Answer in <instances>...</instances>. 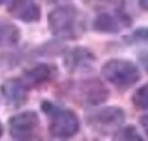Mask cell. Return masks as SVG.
Here are the masks:
<instances>
[{
    "mask_svg": "<svg viewBox=\"0 0 148 141\" xmlns=\"http://www.w3.org/2000/svg\"><path fill=\"white\" fill-rule=\"evenodd\" d=\"M103 79L120 90H126L140 80L139 68L129 60L112 59L102 67Z\"/></svg>",
    "mask_w": 148,
    "mask_h": 141,
    "instance_id": "3",
    "label": "cell"
},
{
    "mask_svg": "<svg viewBox=\"0 0 148 141\" xmlns=\"http://www.w3.org/2000/svg\"><path fill=\"white\" fill-rule=\"evenodd\" d=\"M42 111L49 117V133L54 138H71L79 132L80 122L71 110L61 109L52 102H42Z\"/></svg>",
    "mask_w": 148,
    "mask_h": 141,
    "instance_id": "2",
    "label": "cell"
},
{
    "mask_svg": "<svg viewBox=\"0 0 148 141\" xmlns=\"http://www.w3.org/2000/svg\"><path fill=\"white\" fill-rule=\"evenodd\" d=\"M0 90L7 102L15 107L25 105L29 98V88L23 84L21 79H10L1 84Z\"/></svg>",
    "mask_w": 148,
    "mask_h": 141,
    "instance_id": "11",
    "label": "cell"
},
{
    "mask_svg": "<svg viewBox=\"0 0 148 141\" xmlns=\"http://www.w3.org/2000/svg\"><path fill=\"white\" fill-rule=\"evenodd\" d=\"M133 41L136 42H148V27H141L132 34Z\"/></svg>",
    "mask_w": 148,
    "mask_h": 141,
    "instance_id": "15",
    "label": "cell"
},
{
    "mask_svg": "<svg viewBox=\"0 0 148 141\" xmlns=\"http://www.w3.org/2000/svg\"><path fill=\"white\" fill-rule=\"evenodd\" d=\"M57 75V68L52 64H38L32 69H27L26 72L22 75V83L30 90L36 88L42 84L52 82Z\"/></svg>",
    "mask_w": 148,
    "mask_h": 141,
    "instance_id": "6",
    "label": "cell"
},
{
    "mask_svg": "<svg viewBox=\"0 0 148 141\" xmlns=\"http://www.w3.org/2000/svg\"><path fill=\"white\" fill-rule=\"evenodd\" d=\"M139 3L141 5V8L148 10V0H139Z\"/></svg>",
    "mask_w": 148,
    "mask_h": 141,
    "instance_id": "17",
    "label": "cell"
},
{
    "mask_svg": "<svg viewBox=\"0 0 148 141\" xmlns=\"http://www.w3.org/2000/svg\"><path fill=\"white\" fill-rule=\"evenodd\" d=\"M8 12L25 23H34L41 19V8L34 0H14Z\"/></svg>",
    "mask_w": 148,
    "mask_h": 141,
    "instance_id": "10",
    "label": "cell"
},
{
    "mask_svg": "<svg viewBox=\"0 0 148 141\" xmlns=\"http://www.w3.org/2000/svg\"><path fill=\"white\" fill-rule=\"evenodd\" d=\"M117 140H132V141H140L141 137L139 136V133L133 126H126L124 129H121L120 132L117 133L116 136Z\"/></svg>",
    "mask_w": 148,
    "mask_h": 141,
    "instance_id": "14",
    "label": "cell"
},
{
    "mask_svg": "<svg viewBox=\"0 0 148 141\" xmlns=\"http://www.w3.org/2000/svg\"><path fill=\"white\" fill-rule=\"evenodd\" d=\"M95 56L87 48H73L64 57V65L69 72H83L92 67Z\"/></svg>",
    "mask_w": 148,
    "mask_h": 141,
    "instance_id": "9",
    "label": "cell"
},
{
    "mask_svg": "<svg viewBox=\"0 0 148 141\" xmlns=\"http://www.w3.org/2000/svg\"><path fill=\"white\" fill-rule=\"evenodd\" d=\"M101 1H113V3H114V1H117V0H101Z\"/></svg>",
    "mask_w": 148,
    "mask_h": 141,
    "instance_id": "20",
    "label": "cell"
},
{
    "mask_svg": "<svg viewBox=\"0 0 148 141\" xmlns=\"http://www.w3.org/2000/svg\"><path fill=\"white\" fill-rule=\"evenodd\" d=\"M49 30L61 40H77L84 33V15L75 5H60L49 12Z\"/></svg>",
    "mask_w": 148,
    "mask_h": 141,
    "instance_id": "1",
    "label": "cell"
},
{
    "mask_svg": "<svg viewBox=\"0 0 148 141\" xmlns=\"http://www.w3.org/2000/svg\"><path fill=\"white\" fill-rule=\"evenodd\" d=\"M5 1H7V0H0V4H4Z\"/></svg>",
    "mask_w": 148,
    "mask_h": 141,
    "instance_id": "21",
    "label": "cell"
},
{
    "mask_svg": "<svg viewBox=\"0 0 148 141\" xmlns=\"http://www.w3.org/2000/svg\"><path fill=\"white\" fill-rule=\"evenodd\" d=\"M130 18L125 12L122 11H117V14H109V12H103L99 14L94 20V30L99 33H105V34H116L122 29V26H129Z\"/></svg>",
    "mask_w": 148,
    "mask_h": 141,
    "instance_id": "8",
    "label": "cell"
},
{
    "mask_svg": "<svg viewBox=\"0 0 148 141\" xmlns=\"http://www.w3.org/2000/svg\"><path fill=\"white\" fill-rule=\"evenodd\" d=\"M10 134L15 140H32L40 129V118L34 111H25L11 117L8 121Z\"/></svg>",
    "mask_w": 148,
    "mask_h": 141,
    "instance_id": "5",
    "label": "cell"
},
{
    "mask_svg": "<svg viewBox=\"0 0 148 141\" xmlns=\"http://www.w3.org/2000/svg\"><path fill=\"white\" fill-rule=\"evenodd\" d=\"M49 1H60V0H49Z\"/></svg>",
    "mask_w": 148,
    "mask_h": 141,
    "instance_id": "22",
    "label": "cell"
},
{
    "mask_svg": "<svg viewBox=\"0 0 148 141\" xmlns=\"http://www.w3.org/2000/svg\"><path fill=\"white\" fill-rule=\"evenodd\" d=\"M79 95L87 105L98 106L106 102L109 98V90L98 79H88L80 83Z\"/></svg>",
    "mask_w": 148,
    "mask_h": 141,
    "instance_id": "7",
    "label": "cell"
},
{
    "mask_svg": "<svg viewBox=\"0 0 148 141\" xmlns=\"http://www.w3.org/2000/svg\"><path fill=\"white\" fill-rule=\"evenodd\" d=\"M21 33L19 29L7 22L4 19H0V46H12L18 44Z\"/></svg>",
    "mask_w": 148,
    "mask_h": 141,
    "instance_id": "12",
    "label": "cell"
},
{
    "mask_svg": "<svg viewBox=\"0 0 148 141\" xmlns=\"http://www.w3.org/2000/svg\"><path fill=\"white\" fill-rule=\"evenodd\" d=\"M141 61H143L144 67H145V68H147V71H148V54H145L144 57H141Z\"/></svg>",
    "mask_w": 148,
    "mask_h": 141,
    "instance_id": "18",
    "label": "cell"
},
{
    "mask_svg": "<svg viewBox=\"0 0 148 141\" xmlns=\"http://www.w3.org/2000/svg\"><path fill=\"white\" fill-rule=\"evenodd\" d=\"M87 122L91 127L101 133H110L118 130L121 125L125 122V111L117 106L103 107L92 113L87 118Z\"/></svg>",
    "mask_w": 148,
    "mask_h": 141,
    "instance_id": "4",
    "label": "cell"
},
{
    "mask_svg": "<svg viewBox=\"0 0 148 141\" xmlns=\"http://www.w3.org/2000/svg\"><path fill=\"white\" fill-rule=\"evenodd\" d=\"M133 105L140 110H148V83L136 90L132 96Z\"/></svg>",
    "mask_w": 148,
    "mask_h": 141,
    "instance_id": "13",
    "label": "cell"
},
{
    "mask_svg": "<svg viewBox=\"0 0 148 141\" xmlns=\"http://www.w3.org/2000/svg\"><path fill=\"white\" fill-rule=\"evenodd\" d=\"M1 134H3V125L0 123V137H1Z\"/></svg>",
    "mask_w": 148,
    "mask_h": 141,
    "instance_id": "19",
    "label": "cell"
},
{
    "mask_svg": "<svg viewBox=\"0 0 148 141\" xmlns=\"http://www.w3.org/2000/svg\"><path fill=\"white\" fill-rule=\"evenodd\" d=\"M140 123H141V126H143L145 134L148 136V114H145V115H143V117H141V119H140Z\"/></svg>",
    "mask_w": 148,
    "mask_h": 141,
    "instance_id": "16",
    "label": "cell"
}]
</instances>
